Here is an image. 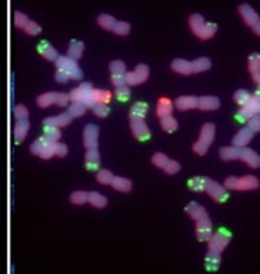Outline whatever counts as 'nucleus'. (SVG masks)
Masks as SVG:
<instances>
[{"instance_id": "f257e3e1", "label": "nucleus", "mask_w": 260, "mask_h": 274, "mask_svg": "<svg viewBox=\"0 0 260 274\" xmlns=\"http://www.w3.org/2000/svg\"><path fill=\"white\" fill-rule=\"evenodd\" d=\"M93 86L90 83H82L79 88L74 89L70 93V100L72 103H82L86 107L93 108L94 107V100H93Z\"/></svg>"}, {"instance_id": "f03ea898", "label": "nucleus", "mask_w": 260, "mask_h": 274, "mask_svg": "<svg viewBox=\"0 0 260 274\" xmlns=\"http://www.w3.org/2000/svg\"><path fill=\"white\" fill-rule=\"evenodd\" d=\"M56 67L58 68L60 71H64L66 75L75 79V81H80L82 79V71L79 68V65L76 64L75 60L70 59L68 56L64 57V56H58V59L56 60Z\"/></svg>"}, {"instance_id": "7ed1b4c3", "label": "nucleus", "mask_w": 260, "mask_h": 274, "mask_svg": "<svg viewBox=\"0 0 260 274\" xmlns=\"http://www.w3.org/2000/svg\"><path fill=\"white\" fill-rule=\"evenodd\" d=\"M230 231H227L226 228H220L209 239V251L219 252L220 253L227 246V244L230 242Z\"/></svg>"}, {"instance_id": "20e7f679", "label": "nucleus", "mask_w": 260, "mask_h": 274, "mask_svg": "<svg viewBox=\"0 0 260 274\" xmlns=\"http://www.w3.org/2000/svg\"><path fill=\"white\" fill-rule=\"evenodd\" d=\"M240 13L242 16L244 21L254 31V34L260 35V18L254 9L248 6V5H242V6L240 7Z\"/></svg>"}, {"instance_id": "39448f33", "label": "nucleus", "mask_w": 260, "mask_h": 274, "mask_svg": "<svg viewBox=\"0 0 260 274\" xmlns=\"http://www.w3.org/2000/svg\"><path fill=\"white\" fill-rule=\"evenodd\" d=\"M130 126H132V132L134 134L137 140L146 141L150 139V129H148L147 123L144 122V119H140V118H132L130 119Z\"/></svg>"}, {"instance_id": "423d86ee", "label": "nucleus", "mask_w": 260, "mask_h": 274, "mask_svg": "<svg viewBox=\"0 0 260 274\" xmlns=\"http://www.w3.org/2000/svg\"><path fill=\"white\" fill-rule=\"evenodd\" d=\"M205 191H206L214 201H218V202H224L226 199L228 198V193H226L224 187H222L220 184H218L216 181L210 180V179L208 180Z\"/></svg>"}, {"instance_id": "0eeeda50", "label": "nucleus", "mask_w": 260, "mask_h": 274, "mask_svg": "<svg viewBox=\"0 0 260 274\" xmlns=\"http://www.w3.org/2000/svg\"><path fill=\"white\" fill-rule=\"evenodd\" d=\"M83 144L86 148H97L98 144V128L96 125H88L83 130Z\"/></svg>"}, {"instance_id": "6e6552de", "label": "nucleus", "mask_w": 260, "mask_h": 274, "mask_svg": "<svg viewBox=\"0 0 260 274\" xmlns=\"http://www.w3.org/2000/svg\"><path fill=\"white\" fill-rule=\"evenodd\" d=\"M196 237L200 241H209L212 237V222L209 217H204L196 222Z\"/></svg>"}, {"instance_id": "1a4fd4ad", "label": "nucleus", "mask_w": 260, "mask_h": 274, "mask_svg": "<svg viewBox=\"0 0 260 274\" xmlns=\"http://www.w3.org/2000/svg\"><path fill=\"white\" fill-rule=\"evenodd\" d=\"M240 158L245 163H248L250 168H260V155L249 148H241Z\"/></svg>"}, {"instance_id": "9d476101", "label": "nucleus", "mask_w": 260, "mask_h": 274, "mask_svg": "<svg viewBox=\"0 0 260 274\" xmlns=\"http://www.w3.org/2000/svg\"><path fill=\"white\" fill-rule=\"evenodd\" d=\"M176 108L180 111H187V110H192L198 107V99L194 96H183V97H178L176 100Z\"/></svg>"}, {"instance_id": "9b49d317", "label": "nucleus", "mask_w": 260, "mask_h": 274, "mask_svg": "<svg viewBox=\"0 0 260 274\" xmlns=\"http://www.w3.org/2000/svg\"><path fill=\"white\" fill-rule=\"evenodd\" d=\"M219 107L220 101L218 97L204 96L201 99H198V108H201L204 111H213V110H218Z\"/></svg>"}, {"instance_id": "f8f14e48", "label": "nucleus", "mask_w": 260, "mask_h": 274, "mask_svg": "<svg viewBox=\"0 0 260 274\" xmlns=\"http://www.w3.org/2000/svg\"><path fill=\"white\" fill-rule=\"evenodd\" d=\"M252 137H254V132H252L250 129H241V130L236 133V137H234V146L240 147V148H244V147L248 144L249 141L252 140Z\"/></svg>"}, {"instance_id": "ddd939ff", "label": "nucleus", "mask_w": 260, "mask_h": 274, "mask_svg": "<svg viewBox=\"0 0 260 274\" xmlns=\"http://www.w3.org/2000/svg\"><path fill=\"white\" fill-rule=\"evenodd\" d=\"M100 166V152L97 148H89L86 152V168L89 170H97Z\"/></svg>"}, {"instance_id": "4468645a", "label": "nucleus", "mask_w": 260, "mask_h": 274, "mask_svg": "<svg viewBox=\"0 0 260 274\" xmlns=\"http://www.w3.org/2000/svg\"><path fill=\"white\" fill-rule=\"evenodd\" d=\"M38 50H39V53H40L42 56L46 60H48V61H56V60L58 59L57 50H56L53 46H50L48 42H40L39 46H38Z\"/></svg>"}, {"instance_id": "2eb2a0df", "label": "nucleus", "mask_w": 260, "mask_h": 274, "mask_svg": "<svg viewBox=\"0 0 260 274\" xmlns=\"http://www.w3.org/2000/svg\"><path fill=\"white\" fill-rule=\"evenodd\" d=\"M259 187V180L254 176H244L241 179H238V186L236 190H254Z\"/></svg>"}, {"instance_id": "dca6fc26", "label": "nucleus", "mask_w": 260, "mask_h": 274, "mask_svg": "<svg viewBox=\"0 0 260 274\" xmlns=\"http://www.w3.org/2000/svg\"><path fill=\"white\" fill-rule=\"evenodd\" d=\"M186 210H187V213L191 216V219H194L196 222L204 219V217H208V213L206 210H205V208L201 206V205H198L196 202H191V204L187 206V209Z\"/></svg>"}, {"instance_id": "f3484780", "label": "nucleus", "mask_w": 260, "mask_h": 274, "mask_svg": "<svg viewBox=\"0 0 260 274\" xmlns=\"http://www.w3.org/2000/svg\"><path fill=\"white\" fill-rule=\"evenodd\" d=\"M172 70L174 71V72H178V74H182V75H190V74H192L191 63L182 59L174 60L172 63Z\"/></svg>"}, {"instance_id": "a211bd4d", "label": "nucleus", "mask_w": 260, "mask_h": 274, "mask_svg": "<svg viewBox=\"0 0 260 274\" xmlns=\"http://www.w3.org/2000/svg\"><path fill=\"white\" fill-rule=\"evenodd\" d=\"M213 139H214V125H213V123H205L201 129L200 140H201L202 143L208 144V146H210Z\"/></svg>"}, {"instance_id": "6ab92c4d", "label": "nucleus", "mask_w": 260, "mask_h": 274, "mask_svg": "<svg viewBox=\"0 0 260 274\" xmlns=\"http://www.w3.org/2000/svg\"><path fill=\"white\" fill-rule=\"evenodd\" d=\"M172 110H173V104H172L170 100L166 99V97L160 99V101H158V107H156V114H158V117H169V115H172Z\"/></svg>"}, {"instance_id": "aec40b11", "label": "nucleus", "mask_w": 260, "mask_h": 274, "mask_svg": "<svg viewBox=\"0 0 260 274\" xmlns=\"http://www.w3.org/2000/svg\"><path fill=\"white\" fill-rule=\"evenodd\" d=\"M111 186L118 190V191H122V193H128L132 190V181L126 177H119V176H114L112 181H111Z\"/></svg>"}, {"instance_id": "412c9836", "label": "nucleus", "mask_w": 260, "mask_h": 274, "mask_svg": "<svg viewBox=\"0 0 260 274\" xmlns=\"http://www.w3.org/2000/svg\"><path fill=\"white\" fill-rule=\"evenodd\" d=\"M30 130V123L28 121H18L16 128H14V137H16V141L17 143H21L24 141L25 136L28 133Z\"/></svg>"}, {"instance_id": "4be33fe9", "label": "nucleus", "mask_w": 260, "mask_h": 274, "mask_svg": "<svg viewBox=\"0 0 260 274\" xmlns=\"http://www.w3.org/2000/svg\"><path fill=\"white\" fill-rule=\"evenodd\" d=\"M190 27H191V31L194 32L195 35L200 36L204 27H205V20L200 14H194V16L190 17Z\"/></svg>"}, {"instance_id": "5701e85b", "label": "nucleus", "mask_w": 260, "mask_h": 274, "mask_svg": "<svg viewBox=\"0 0 260 274\" xmlns=\"http://www.w3.org/2000/svg\"><path fill=\"white\" fill-rule=\"evenodd\" d=\"M83 49H84V45H83L82 42L72 41L71 45H70V49H68V57L76 61V60L82 57Z\"/></svg>"}, {"instance_id": "b1692460", "label": "nucleus", "mask_w": 260, "mask_h": 274, "mask_svg": "<svg viewBox=\"0 0 260 274\" xmlns=\"http://www.w3.org/2000/svg\"><path fill=\"white\" fill-rule=\"evenodd\" d=\"M112 99V94L108 90H100V89H94L93 90V100L94 104H106Z\"/></svg>"}, {"instance_id": "393cba45", "label": "nucleus", "mask_w": 260, "mask_h": 274, "mask_svg": "<svg viewBox=\"0 0 260 274\" xmlns=\"http://www.w3.org/2000/svg\"><path fill=\"white\" fill-rule=\"evenodd\" d=\"M240 152H241L240 147H223L220 150V157H222V159H224V161H231V159L240 158Z\"/></svg>"}, {"instance_id": "a878e982", "label": "nucleus", "mask_w": 260, "mask_h": 274, "mask_svg": "<svg viewBox=\"0 0 260 274\" xmlns=\"http://www.w3.org/2000/svg\"><path fill=\"white\" fill-rule=\"evenodd\" d=\"M212 67V63L210 60L206 59V57H201V59L194 60L191 63V68H192V72H204V71H208Z\"/></svg>"}, {"instance_id": "bb28decb", "label": "nucleus", "mask_w": 260, "mask_h": 274, "mask_svg": "<svg viewBox=\"0 0 260 274\" xmlns=\"http://www.w3.org/2000/svg\"><path fill=\"white\" fill-rule=\"evenodd\" d=\"M220 264V253L219 252L209 251L206 256V270L209 271H216Z\"/></svg>"}, {"instance_id": "cd10ccee", "label": "nucleus", "mask_w": 260, "mask_h": 274, "mask_svg": "<svg viewBox=\"0 0 260 274\" xmlns=\"http://www.w3.org/2000/svg\"><path fill=\"white\" fill-rule=\"evenodd\" d=\"M209 179L206 177H202V176H196L188 180V187L192 191H205V187Z\"/></svg>"}, {"instance_id": "c85d7f7f", "label": "nucleus", "mask_w": 260, "mask_h": 274, "mask_svg": "<svg viewBox=\"0 0 260 274\" xmlns=\"http://www.w3.org/2000/svg\"><path fill=\"white\" fill-rule=\"evenodd\" d=\"M97 23L101 28L108 31H114L115 25H116V20L112 16H108V14H101L100 17L97 18Z\"/></svg>"}, {"instance_id": "c756f323", "label": "nucleus", "mask_w": 260, "mask_h": 274, "mask_svg": "<svg viewBox=\"0 0 260 274\" xmlns=\"http://www.w3.org/2000/svg\"><path fill=\"white\" fill-rule=\"evenodd\" d=\"M148 111V105L146 103H136V104L133 105V108H132V111H130V119L132 118H142L146 117V114Z\"/></svg>"}, {"instance_id": "7c9ffc66", "label": "nucleus", "mask_w": 260, "mask_h": 274, "mask_svg": "<svg viewBox=\"0 0 260 274\" xmlns=\"http://www.w3.org/2000/svg\"><path fill=\"white\" fill-rule=\"evenodd\" d=\"M160 126H162V129H164L165 132L172 133V132H174V130L178 129V121L172 117V115H169V117H164L160 118Z\"/></svg>"}, {"instance_id": "2f4dec72", "label": "nucleus", "mask_w": 260, "mask_h": 274, "mask_svg": "<svg viewBox=\"0 0 260 274\" xmlns=\"http://www.w3.org/2000/svg\"><path fill=\"white\" fill-rule=\"evenodd\" d=\"M89 202L94 208H104L106 205V198L102 194L93 191V193H89Z\"/></svg>"}, {"instance_id": "473e14b6", "label": "nucleus", "mask_w": 260, "mask_h": 274, "mask_svg": "<svg viewBox=\"0 0 260 274\" xmlns=\"http://www.w3.org/2000/svg\"><path fill=\"white\" fill-rule=\"evenodd\" d=\"M134 72V76H136L137 83L140 85L142 82H146L148 79V75H150V68H148L146 64L137 65L136 70L133 71Z\"/></svg>"}, {"instance_id": "72a5a7b5", "label": "nucleus", "mask_w": 260, "mask_h": 274, "mask_svg": "<svg viewBox=\"0 0 260 274\" xmlns=\"http://www.w3.org/2000/svg\"><path fill=\"white\" fill-rule=\"evenodd\" d=\"M38 105L40 108H48L52 104H56V93H44L38 97Z\"/></svg>"}, {"instance_id": "f704fd0d", "label": "nucleus", "mask_w": 260, "mask_h": 274, "mask_svg": "<svg viewBox=\"0 0 260 274\" xmlns=\"http://www.w3.org/2000/svg\"><path fill=\"white\" fill-rule=\"evenodd\" d=\"M61 137V132L58 128H44V136L43 139L48 143H57Z\"/></svg>"}, {"instance_id": "c9c22d12", "label": "nucleus", "mask_w": 260, "mask_h": 274, "mask_svg": "<svg viewBox=\"0 0 260 274\" xmlns=\"http://www.w3.org/2000/svg\"><path fill=\"white\" fill-rule=\"evenodd\" d=\"M249 71L252 76L256 74H260V54L259 53H254L249 57Z\"/></svg>"}, {"instance_id": "e433bc0d", "label": "nucleus", "mask_w": 260, "mask_h": 274, "mask_svg": "<svg viewBox=\"0 0 260 274\" xmlns=\"http://www.w3.org/2000/svg\"><path fill=\"white\" fill-rule=\"evenodd\" d=\"M86 108H88V107L84 104H82V103H72L71 107L68 108V114H70L72 118H79L84 114Z\"/></svg>"}, {"instance_id": "4c0bfd02", "label": "nucleus", "mask_w": 260, "mask_h": 274, "mask_svg": "<svg viewBox=\"0 0 260 274\" xmlns=\"http://www.w3.org/2000/svg\"><path fill=\"white\" fill-rule=\"evenodd\" d=\"M216 31H218V25H216V24H213V23L205 24V27H204V30H202L200 38L204 39V41L210 39V38L216 34Z\"/></svg>"}, {"instance_id": "58836bf2", "label": "nucleus", "mask_w": 260, "mask_h": 274, "mask_svg": "<svg viewBox=\"0 0 260 274\" xmlns=\"http://www.w3.org/2000/svg\"><path fill=\"white\" fill-rule=\"evenodd\" d=\"M89 201V194L84 191H75L71 194V202L75 205H83Z\"/></svg>"}, {"instance_id": "ea45409f", "label": "nucleus", "mask_w": 260, "mask_h": 274, "mask_svg": "<svg viewBox=\"0 0 260 274\" xmlns=\"http://www.w3.org/2000/svg\"><path fill=\"white\" fill-rule=\"evenodd\" d=\"M110 71H111V74L112 75H124L126 72V65H124V61H120V60H116V61H112L111 64H110Z\"/></svg>"}, {"instance_id": "a19ab883", "label": "nucleus", "mask_w": 260, "mask_h": 274, "mask_svg": "<svg viewBox=\"0 0 260 274\" xmlns=\"http://www.w3.org/2000/svg\"><path fill=\"white\" fill-rule=\"evenodd\" d=\"M250 93H249L248 90H238L236 94H234V100L236 101V104H240L241 107L248 103L249 100H250Z\"/></svg>"}, {"instance_id": "79ce46f5", "label": "nucleus", "mask_w": 260, "mask_h": 274, "mask_svg": "<svg viewBox=\"0 0 260 274\" xmlns=\"http://www.w3.org/2000/svg\"><path fill=\"white\" fill-rule=\"evenodd\" d=\"M114 32H115L116 35L120 36L129 35L130 24L126 23V21H116V25H115V28H114Z\"/></svg>"}, {"instance_id": "37998d69", "label": "nucleus", "mask_w": 260, "mask_h": 274, "mask_svg": "<svg viewBox=\"0 0 260 274\" xmlns=\"http://www.w3.org/2000/svg\"><path fill=\"white\" fill-rule=\"evenodd\" d=\"M112 179H114V175L111 173V170L102 169L97 173V180L100 181L101 184H111Z\"/></svg>"}, {"instance_id": "c03bdc74", "label": "nucleus", "mask_w": 260, "mask_h": 274, "mask_svg": "<svg viewBox=\"0 0 260 274\" xmlns=\"http://www.w3.org/2000/svg\"><path fill=\"white\" fill-rule=\"evenodd\" d=\"M28 23H30V18L26 17L25 14H22V13H20V12H17L16 14H14V24H16V27H17V28L24 30Z\"/></svg>"}, {"instance_id": "a18cd8bd", "label": "nucleus", "mask_w": 260, "mask_h": 274, "mask_svg": "<svg viewBox=\"0 0 260 274\" xmlns=\"http://www.w3.org/2000/svg\"><path fill=\"white\" fill-rule=\"evenodd\" d=\"M54 144H56V143H48V141H46V144H44V147H43V150H42L39 157H42L43 159H48V158H52L53 155H56V148H54Z\"/></svg>"}, {"instance_id": "49530a36", "label": "nucleus", "mask_w": 260, "mask_h": 274, "mask_svg": "<svg viewBox=\"0 0 260 274\" xmlns=\"http://www.w3.org/2000/svg\"><path fill=\"white\" fill-rule=\"evenodd\" d=\"M14 115H16V118H17L18 121H26L30 112H28V108H26L25 105L20 104L14 108Z\"/></svg>"}, {"instance_id": "de8ad7c7", "label": "nucleus", "mask_w": 260, "mask_h": 274, "mask_svg": "<svg viewBox=\"0 0 260 274\" xmlns=\"http://www.w3.org/2000/svg\"><path fill=\"white\" fill-rule=\"evenodd\" d=\"M168 161H169V158L166 157L165 154H162V152H156L154 157H152V163H154L155 166L160 168V169H164V168H165Z\"/></svg>"}, {"instance_id": "09e8293b", "label": "nucleus", "mask_w": 260, "mask_h": 274, "mask_svg": "<svg viewBox=\"0 0 260 274\" xmlns=\"http://www.w3.org/2000/svg\"><path fill=\"white\" fill-rule=\"evenodd\" d=\"M24 31L28 34V35L35 36L38 35V34H40L42 27L38 23H35V21H30V23L26 24V27L24 28Z\"/></svg>"}, {"instance_id": "8fccbe9b", "label": "nucleus", "mask_w": 260, "mask_h": 274, "mask_svg": "<svg viewBox=\"0 0 260 274\" xmlns=\"http://www.w3.org/2000/svg\"><path fill=\"white\" fill-rule=\"evenodd\" d=\"M115 96H116V99L120 100V101H128V100L130 99V89L128 88V86L116 88Z\"/></svg>"}, {"instance_id": "3c124183", "label": "nucleus", "mask_w": 260, "mask_h": 274, "mask_svg": "<svg viewBox=\"0 0 260 274\" xmlns=\"http://www.w3.org/2000/svg\"><path fill=\"white\" fill-rule=\"evenodd\" d=\"M72 121V117L66 112V114H60L58 117H56V122H57V128L61 126H68Z\"/></svg>"}, {"instance_id": "603ef678", "label": "nucleus", "mask_w": 260, "mask_h": 274, "mask_svg": "<svg viewBox=\"0 0 260 274\" xmlns=\"http://www.w3.org/2000/svg\"><path fill=\"white\" fill-rule=\"evenodd\" d=\"M164 170H165L168 175H174V173H178V170H180V163L169 159L168 163H166V166L164 168Z\"/></svg>"}, {"instance_id": "864d4df0", "label": "nucleus", "mask_w": 260, "mask_h": 274, "mask_svg": "<svg viewBox=\"0 0 260 274\" xmlns=\"http://www.w3.org/2000/svg\"><path fill=\"white\" fill-rule=\"evenodd\" d=\"M44 144H46V140H44L43 137H40L39 140H36L35 143L30 146V152H32V154H35V155H40V152L42 150H43Z\"/></svg>"}, {"instance_id": "5fc2aeb1", "label": "nucleus", "mask_w": 260, "mask_h": 274, "mask_svg": "<svg viewBox=\"0 0 260 274\" xmlns=\"http://www.w3.org/2000/svg\"><path fill=\"white\" fill-rule=\"evenodd\" d=\"M93 111H94V114L97 115V117L104 118V117H106V115H108V112H110V108H108L106 104H96L94 107H93Z\"/></svg>"}, {"instance_id": "6e6d98bb", "label": "nucleus", "mask_w": 260, "mask_h": 274, "mask_svg": "<svg viewBox=\"0 0 260 274\" xmlns=\"http://www.w3.org/2000/svg\"><path fill=\"white\" fill-rule=\"evenodd\" d=\"M248 128L256 133V132H260V117L259 115H254L248 121Z\"/></svg>"}, {"instance_id": "4d7b16f0", "label": "nucleus", "mask_w": 260, "mask_h": 274, "mask_svg": "<svg viewBox=\"0 0 260 274\" xmlns=\"http://www.w3.org/2000/svg\"><path fill=\"white\" fill-rule=\"evenodd\" d=\"M194 151L198 154V155H205L208 152V148H209V146L208 144H205V143H202L201 140H198L196 143L194 144Z\"/></svg>"}, {"instance_id": "13d9d810", "label": "nucleus", "mask_w": 260, "mask_h": 274, "mask_svg": "<svg viewBox=\"0 0 260 274\" xmlns=\"http://www.w3.org/2000/svg\"><path fill=\"white\" fill-rule=\"evenodd\" d=\"M70 101V96L65 93H56V104L60 107H65Z\"/></svg>"}, {"instance_id": "bf43d9fd", "label": "nucleus", "mask_w": 260, "mask_h": 274, "mask_svg": "<svg viewBox=\"0 0 260 274\" xmlns=\"http://www.w3.org/2000/svg\"><path fill=\"white\" fill-rule=\"evenodd\" d=\"M54 148H56V155H58V157H65L66 154H68V147L62 144V143H56L54 144Z\"/></svg>"}, {"instance_id": "052dcab7", "label": "nucleus", "mask_w": 260, "mask_h": 274, "mask_svg": "<svg viewBox=\"0 0 260 274\" xmlns=\"http://www.w3.org/2000/svg\"><path fill=\"white\" fill-rule=\"evenodd\" d=\"M236 186H238V177L236 176H231V177H227L224 181V187L228 188V190H236Z\"/></svg>"}, {"instance_id": "680f3d73", "label": "nucleus", "mask_w": 260, "mask_h": 274, "mask_svg": "<svg viewBox=\"0 0 260 274\" xmlns=\"http://www.w3.org/2000/svg\"><path fill=\"white\" fill-rule=\"evenodd\" d=\"M124 82H126V85H130V86L138 85V83H137L136 76H134V72H126V74H124Z\"/></svg>"}, {"instance_id": "e2e57ef3", "label": "nucleus", "mask_w": 260, "mask_h": 274, "mask_svg": "<svg viewBox=\"0 0 260 274\" xmlns=\"http://www.w3.org/2000/svg\"><path fill=\"white\" fill-rule=\"evenodd\" d=\"M112 83L116 88L124 86L126 82H124V75H112Z\"/></svg>"}, {"instance_id": "0e129e2a", "label": "nucleus", "mask_w": 260, "mask_h": 274, "mask_svg": "<svg viewBox=\"0 0 260 274\" xmlns=\"http://www.w3.org/2000/svg\"><path fill=\"white\" fill-rule=\"evenodd\" d=\"M68 79H71V78L66 75L64 71L58 70L56 72V81L60 82V83H65V82H68Z\"/></svg>"}, {"instance_id": "69168bd1", "label": "nucleus", "mask_w": 260, "mask_h": 274, "mask_svg": "<svg viewBox=\"0 0 260 274\" xmlns=\"http://www.w3.org/2000/svg\"><path fill=\"white\" fill-rule=\"evenodd\" d=\"M43 125H44V128H57V122H56V117H50L46 118L44 121H43Z\"/></svg>"}, {"instance_id": "338daca9", "label": "nucleus", "mask_w": 260, "mask_h": 274, "mask_svg": "<svg viewBox=\"0 0 260 274\" xmlns=\"http://www.w3.org/2000/svg\"><path fill=\"white\" fill-rule=\"evenodd\" d=\"M254 97H258V99H260V86H259V89L256 90V93H254Z\"/></svg>"}, {"instance_id": "774afa93", "label": "nucleus", "mask_w": 260, "mask_h": 274, "mask_svg": "<svg viewBox=\"0 0 260 274\" xmlns=\"http://www.w3.org/2000/svg\"><path fill=\"white\" fill-rule=\"evenodd\" d=\"M259 114H260V112H259Z\"/></svg>"}]
</instances>
